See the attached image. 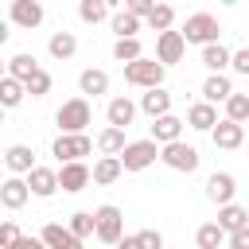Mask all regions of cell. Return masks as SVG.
<instances>
[{
  "label": "cell",
  "instance_id": "obj_33",
  "mask_svg": "<svg viewBox=\"0 0 249 249\" xmlns=\"http://www.w3.org/2000/svg\"><path fill=\"white\" fill-rule=\"evenodd\" d=\"M113 58L117 62H136V58H144V47H140V39H117L113 43Z\"/></svg>",
  "mask_w": 249,
  "mask_h": 249
},
{
  "label": "cell",
  "instance_id": "obj_24",
  "mask_svg": "<svg viewBox=\"0 0 249 249\" xmlns=\"http://www.w3.org/2000/svg\"><path fill=\"white\" fill-rule=\"evenodd\" d=\"M230 58H233V51H230V47H222V43H210V47H202V66H206L210 74H226Z\"/></svg>",
  "mask_w": 249,
  "mask_h": 249
},
{
  "label": "cell",
  "instance_id": "obj_17",
  "mask_svg": "<svg viewBox=\"0 0 249 249\" xmlns=\"http://www.w3.org/2000/svg\"><path fill=\"white\" fill-rule=\"evenodd\" d=\"M78 89H82L86 101H89V97H101V93H109V74L97 70V66H89V70L78 74Z\"/></svg>",
  "mask_w": 249,
  "mask_h": 249
},
{
  "label": "cell",
  "instance_id": "obj_47",
  "mask_svg": "<svg viewBox=\"0 0 249 249\" xmlns=\"http://www.w3.org/2000/svg\"><path fill=\"white\" fill-rule=\"evenodd\" d=\"M4 179H8V175H0V191H4Z\"/></svg>",
  "mask_w": 249,
  "mask_h": 249
},
{
  "label": "cell",
  "instance_id": "obj_31",
  "mask_svg": "<svg viewBox=\"0 0 249 249\" xmlns=\"http://www.w3.org/2000/svg\"><path fill=\"white\" fill-rule=\"evenodd\" d=\"M195 241H198V249H222V245H226V233H222L218 222H206V226H198Z\"/></svg>",
  "mask_w": 249,
  "mask_h": 249
},
{
  "label": "cell",
  "instance_id": "obj_20",
  "mask_svg": "<svg viewBox=\"0 0 249 249\" xmlns=\"http://www.w3.org/2000/svg\"><path fill=\"white\" fill-rule=\"evenodd\" d=\"M132 117H136V105H132L128 97H113V101L105 105V121H109V128H128Z\"/></svg>",
  "mask_w": 249,
  "mask_h": 249
},
{
  "label": "cell",
  "instance_id": "obj_10",
  "mask_svg": "<svg viewBox=\"0 0 249 249\" xmlns=\"http://www.w3.org/2000/svg\"><path fill=\"white\" fill-rule=\"evenodd\" d=\"M210 140H214V148L233 152V148H241V144H245V124H233V121H226V117H222V121L214 124Z\"/></svg>",
  "mask_w": 249,
  "mask_h": 249
},
{
  "label": "cell",
  "instance_id": "obj_6",
  "mask_svg": "<svg viewBox=\"0 0 249 249\" xmlns=\"http://www.w3.org/2000/svg\"><path fill=\"white\" fill-rule=\"evenodd\" d=\"M117 160H121L124 171H144V167H152V163L160 160V144H156L152 136H148V140H132Z\"/></svg>",
  "mask_w": 249,
  "mask_h": 249
},
{
  "label": "cell",
  "instance_id": "obj_39",
  "mask_svg": "<svg viewBox=\"0 0 249 249\" xmlns=\"http://www.w3.org/2000/svg\"><path fill=\"white\" fill-rule=\"evenodd\" d=\"M136 237H140V249H163V233H160V230H152V226H148V230H140Z\"/></svg>",
  "mask_w": 249,
  "mask_h": 249
},
{
  "label": "cell",
  "instance_id": "obj_35",
  "mask_svg": "<svg viewBox=\"0 0 249 249\" xmlns=\"http://www.w3.org/2000/svg\"><path fill=\"white\" fill-rule=\"evenodd\" d=\"M171 23H175V8H171V4H156L152 16H148V27L163 35V31H171Z\"/></svg>",
  "mask_w": 249,
  "mask_h": 249
},
{
  "label": "cell",
  "instance_id": "obj_44",
  "mask_svg": "<svg viewBox=\"0 0 249 249\" xmlns=\"http://www.w3.org/2000/svg\"><path fill=\"white\" fill-rule=\"evenodd\" d=\"M113 249H140V237H136V233H132V237H121Z\"/></svg>",
  "mask_w": 249,
  "mask_h": 249
},
{
  "label": "cell",
  "instance_id": "obj_42",
  "mask_svg": "<svg viewBox=\"0 0 249 249\" xmlns=\"http://www.w3.org/2000/svg\"><path fill=\"white\" fill-rule=\"evenodd\" d=\"M226 241H230V249H249V226H241V230L230 233Z\"/></svg>",
  "mask_w": 249,
  "mask_h": 249
},
{
  "label": "cell",
  "instance_id": "obj_22",
  "mask_svg": "<svg viewBox=\"0 0 249 249\" xmlns=\"http://www.w3.org/2000/svg\"><path fill=\"white\" fill-rule=\"evenodd\" d=\"M152 140L163 148V144H175V140H183V121L179 117H160V121H152Z\"/></svg>",
  "mask_w": 249,
  "mask_h": 249
},
{
  "label": "cell",
  "instance_id": "obj_46",
  "mask_svg": "<svg viewBox=\"0 0 249 249\" xmlns=\"http://www.w3.org/2000/svg\"><path fill=\"white\" fill-rule=\"evenodd\" d=\"M0 78H8V66H4V58H0Z\"/></svg>",
  "mask_w": 249,
  "mask_h": 249
},
{
  "label": "cell",
  "instance_id": "obj_18",
  "mask_svg": "<svg viewBox=\"0 0 249 249\" xmlns=\"http://www.w3.org/2000/svg\"><path fill=\"white\" fill-rule=\"evenodd\" d=\"M140 109L152 117V121H160V117H167L171 113V93L160 86V89H144L140 93Z\"/></svg>",
  "mask_w": 249,
  "mask_h": 249
},
{
  "label": "cell",
  "instance_id": "obj_37",
  "mask_svg": "<svg viewBox=\"0 0 249 249\" xmlns=\"http://www.w3.org/2000/svg\"><path fill=\"white\" fill-rule=\"evenodd\" d=\"M23 89H27L31 97H47V93H51V74H47V70H39V74H31V78L23 82Z\"/></svg>",
  "mask_w": 249,
  "mask_h": 249
},
{
  "label": "cell",
  "instance_id": "obj_19",
  "mask_svg": "<svg viewBox=\"0 0 249 249\" xmlns=\"http://www.w3.org/2000/svg\"><path fill=\"white\" fill-rule=\"evenodd\" d=\"M230 97H233V82L226 74H210L202 82V101L206 105H218V101H230Z\"/></svg>",
  "mask_w": 249,
  "mask_h": 249
},
{
  "label": "cell",
  "instance_id": "obj_8",
  "mask_svg": "<svg viewBox=\"0 0 249 249\" xmlns=\"http://www.w3.org/2000/svg\"><path fill=\"white\" fill-rule=\"evenodd\" d=\"M183 51H187V39H183V31H163V35H156V62L167 70L171 62H183Z\"/></svg>",
  "mask_w": 249,
  "mask_h": 249
},
{
  "label": "cell",
  "instance_id": "obj_12",
  "mask_svg": "<svg viewBox=\"0 0 249 249\" xmlns=\"http://www.w3.org/2000/svg\"><path fill=\"white\" fill-rule=\"evenodd\" d=\"M233 191H237V179H233L230 171H214V175L206 179V198L218 202V206H230V202H233Z\"/></svg>",
  "mask_w": 249,
  "mask_h": 249
},
{
  "label": "cell",
  "instance_id": "obj_5",
  "mask_svg": "<svg viewBox=\"0 0 249 249\" xmlns=\"http://www.w3.org/2000/svg\"><path fill=\"white\" fill-rule=\"evenodd\" d=\"M124 82L140 86V89H160L163 86V66L156 58H136V62L124 66Z\"/></svg>",
  "mask_w": 249,
  "mask_h": 249
},
{
  "label": "cell",
  "instance_id": "obj_27",
  "mask_svg": "<svg viewBox=\"0 0 249 249\" xmlns=\"http://www.w3.org/2000/svg\"><path fill=\"white\" fill-rule=\"evenodd\" d=\"M39 70H43V66H39V62H35V54H27V51H23V54H16V58H8V78H16V82H27V78H31V74H39Z\"/></svg>",
  "mask_w": 249,
  "mask_h": 249
},
{
  "label": "cell",
  "instance_id": "obj_23",
  "mask_svg": "<svg viewBox=\"0 0 249 249\" xmlns=\"http://www.w3.org/2000/svg\"><path fill=\"white\" fill-rule=\"evenodd\" d=\"M218 226H222V233L230 237V233H237L241 226H249V210H245V206H237V202L218 206Z\"/></svg>",
  "mask_w": 249,
  "mask_h": 249
},
{
  "label": "cell",
  "instance_id": "obj_29",
  "mask_svg": "<svg viewBox=\"0 0 249 249\" xmlns=\"http://www.w3.org/2000/svg\"><path fill=\"white\" fill-rule=\"evenodd\" d=\"M23 97H27L23 82H16V78H0V109H16Z\"/></svg>",
  "mask_w": 249,
  "mask_h": 249
},
{
  "label": "cell",
  "instance_id": "obj_25",
  "mask_svg": "<svg viewBox=\"0 0 249 249\" xmlns=\"http://www.w3.org/2000/svg\"><path fill=\"white\" fill-rule=\"evenodd\" d=\"M89 171H93V183H97V187H109V183H117V179H121V171H124V167H121V160H117V156H101Z\"/></svg>",
  "mask_w": 249,
  "mask_h": 249
},
{
  "label": "cell",
  "instance_id": "obj_34",
  "mask_svg": "<svg viewBox=\"0 0 249 249\" xmlns=\"http://www.w3.org/2000/svg\"><path fill=\"white\" fill-rule=\"evenodd\" d=\"M78 16H82V23H101L109 16V0H82Z\"/></svg>",
  "mask_w": 249,
  "mask_h": 249
},
{
  "label": "cell",
  "instance_id": "obj_43",
  "mask_svg": "<svg viewBox=\"0 0 249 249\" xmlns=\"http://www.w3.org/2000/svg\"><path fill=\"white\" fill-rule=\"evenodd\" d=\"M16 249H47V245H43V237H27V233H23V237L16 241Z\"/></svg>",
  "mask_w": 249,
  "mask_h": 249
},
{
  "label": "cell",
  "instance_id": "obj_45",
  "mask_svg": "<svg viewBox=\"0 0 249 249\" xmlns=\"http://www.w3.org/2000/svg\"><path fill=\"white\" fill-rule=\"evenodd\" d=\"M8 35H12V31H8V19H0V47L8 43Z\"/></svg>",
  "mask_w": 249,
  "mask_h": 249
},
{
  "label": "cell",
  "instance_id": "obj_21",
  "mask_svg": "<svg viewBox=\"0 0 249 249\" xmlns=\"http://www.w3.org/2000/svg\"><path fill=\"white\" fill-rule=\"evenodd\" d=\"M187 124H191L195 132H214V124H218V109L206 105V101H195V105L187 109Z\"/></svg>",
  "mask_w": 249,
  "mask_h": 249
},
{
  "label": "cell",
  "instance_id": "obj_41",
  "mask_svg": "<svg viewBox=\"0 0 249 249\" xmlns=\"http://www.w3.org/2000/svg\"><path fill=\"white\" fill-rule=\"evenodd\" d=\"M152 8H156L152 0H128V12H132L136 19H148V16H152Z\"/></svg>",
  "mask_w": 249,
  "mask_h": 249
},
{
  "label": "cell",
  "instance_id": "obj_26",
  "mask_svg": "<svg viewBox=\"0 0 249 249\" xmlns=\"http://www.w3.org/2000/svg\"><path fill=\"white\" fill-rule=\"evenodd\" d=\"M47 51H51V58H74V51H78V39H74V31H54L51 39H47Z\"/></svg>",
  "mask_w": 249,
  "mask_h": 249
},
{
  "label": "cell",
  "instance_id": "obj_16",
  "mask_svg": "<svg viewBox=\"0 0 249 249\" xmlns=\"http://www.w3.org/2000/svg\"><path fill=\"white\" fill-rule=\"evenodd\" d=\"M39 237H43V245H47V249H82V245H86V241H78L66 226H58V222H47Z\"/></svg>",
  "mask_w": 249,
  "mask_h": 249
},
{
  "label": "cell",
  "instance_id": "obj_7",
  "mask_svg": "<svg viewBox=\"0 0 249 249\" xmlns=\"http://www.w3.org/2000/svg\"><path fill=\"white\" fill-rule=\"evenodd\" d=\"M51 152L58 156V163H82V156H89L93 152V140L86 136V132H78V136H54V144H51Z\"/></svg>",
  "mask_w": 249,
  "mask_h": 249
},
{
  "label": "cell",
  "instance_id": "obj_14",
  "mask_svg": "<svg viewBox=\"0 0 249 249\" xmlns=\"http://www.w3.org/2000/svg\"><path fill=\"white\" fill-rule=\"evenodd\" d=\"M27 198H31L27 179L8 175V179H4V191H0V206H4V210H23V206H27Z\"/></svg>",
  "mask_w": 249,
  "mask_h": 249
},
{
  "label": "cell",
  "instance_id": "obj_48",
  "mask_svg": "<svg viewBox=\"0 0 249 249\" xmlns=\"http://www.w3.org/2000/svg\"><path fill=\"white\" fill-rule=\"evenodd\" d=\"M0 124H4V109H0Z\"/></svg>",
  "mask_w": 249,
  "mask_h": 249
},
{
  "label": "cell",
  "instance_id": "obj_28",
  "mask_svg": "<svg viewBox=\"0 0 249 249\" xmlns=\"http://www.w3.org/2000/svg\"><path fill=\"white\" fill-rule=\"evenodd\" d=\"M97 148H101V156H121V152L128 148L124 128H101V132H97Z\"/></svg>",
  "mask_w": 249,
  "mask_h": 249
},
{
  "label": "cell",
  "instance_id": "obj_4",
  "mask_svg": "<svg viewBox=\"0 0 249 249\" xmlns=\"http://www.w3.org/2000/svg\"><path fill=\"white\" fill-rule=\"evenodd\" d=\"M218 19L210 16V12H195V16H187V23H183V39L187 43H198V47H210V43H218Z\"/></svg>",
  "mask_w": 249,
  "mask_h": 249
},
{
  "label": "cell",
  "instance_id": "obj_32",
  "mask_svg": "<svg viewBox=\"0 0 249 249\" xmlns=\"http://www.w3.org/2000/svg\"><path fill=\"white\" fill-rule=\"evenodd\" d=\"M113 31H117V39H136V31H140V19L124 8V12H113Z\"/></svg>",
  "mask_w": 249,
  "mask_h": 249
},
{
  "label": "cell",
  "instance_id": "obj_9",
  "mask_svg": "<svg viewBox=\"0 0 249 249\" xmlns=\"http://www.w3.org/2000/svg\"><path fill=\"white\" fill-rule=\"evenodd\" d=\"M93 183V171L86 167V163H62L58 167V187L66 191V195H78V191H86Z\"/></svg>",
  "mask_w": 249,
  "mask_h": 249
},
{
  "label": "cell",
  "instance_id": "obj_1",
  "mask_svg": "<svg viewBox=\"0 0 249 249\" xmlns=\"http://www.w3.org/2000/svg\"><path fill=\"white\" fill-rule=\"evenodd\" d=\"M89 121H93V109H89L86 97H70V101H62L58 113H54V124H58L62 136H78V132H86Z\"/></svg>",
  "mask_w": 249,
  "mask_h": 249
},
{
  "label": "cell",
  "instance_id": "obj_36",
  "mask_svg": "<svg viewBox=\"0 0 249 249\" xmlns=\"http://www.w3.org/2000/svg\"><path fill=\"white\" fill-rule=\"evenodd\" d=\"M226 121H233V124H245L249 121V93H233L226 101Z\"/></svg>",
  "mask_w": 249,
  "mask_h": 249
},
{
  "label": "cell",
  "instance_id": "obj_2",
  "mask_svg": "<svg viewBox=\"0 0 249 249\" xmlns=\"http://www.w3.org/2000/svg\"><path fill=\"white\" fill-rule=\"evenodd\" d=\"M93 222H97V230H93V237H97V241L117 245V241L124 237V214H121V206H113V202L97 206V210H93Z\"/></svg>",
  "mask_w": 249,
  "mask_h": 249
},
{
  "label": "cell",
  "instance_id": "obj_15",
  "mask_svg": "<svg viewBox=\"0 0 249 249\" xmlns=\"http://www.w3.org/2000/svg\"><path fill=\"white\" fill-rule=\"evenodd\" d=\"M27 191H31L35 198H51V195L58 191V171H54V167H35V171L27 175Z\"/></svg>",
  "mask_w": 249,
  "mask_h": 249
},
{
  "label": "cell",
  "instance_id": "obj_40",
  "mask_svg": "<svg viewBox=\"0 0 249 249\" xmlns=\"http://www.w3.org/2000/svg\"><path fill=\"white\" fill-rule=\"evenodd\" d=\"M230 70H233V74H249V47L233 51V58H230Z\"/></svg>",
  "mask_w": 249,
  "mask_h": 249
},
{
  "label": "cell",
  "instance_id": "obj_38",
  "mask_svg": "<svg viewBox=\"0 0 249 249\" xmlns=\"http://www.w3.org/2000/svg\"><path fill=\"white\" fill-rule=\"evenodd\" d=\"M23 233H19V226L12 222V218H4L0 222V249H16V241H19Z\"/></svg>",
  "mask_w": 249,
  "mask_h": 249
},
{
  "label": "cell",
  "instance_id": "obj_30",
  "mask_svg": "<svg viewBox=\"0 0 249 249\" xmlns=\"http://www.w3.org/2000/svg\"><path fill=\"white\" fill-rule=\"evenodd\" d=\"M66 230L78 237V241H86V237H93V230H97V222H93V214L89 210H78V214H70V222H66Z\"/></svg>",
  "mask_w": 249,
  "mask_h": 249
},
{
  "label": "cell",
  "instance_id": "obj_11",
  "mask_svg": "<svg viewBox=\"0 0 249 249\" xmlns=\"http://www.w3.org/2000/svg\"><path fill=\"white\" fill-rule=\"evenodd\" d=\"M4 167L12 171V175H19V179H27L39 163H35V152L27 148V144H12L8 152H4Z\"/></svg>",
  "mask_w": 249,
  "mask_h": 249
},
{
  "label": "cell",
  "instance_id": "obj_3",
  "mask_svg": "<svg viewBox=\"0 0 249 249\" xmlns=\"http://www.w3.org/2000/svg\"><path fill=\"white\" fill-rule=\"evenodd\" d=\"M160 160L171 167V171H183V175H191V171H198V163H202V156H198V148L195 144H187V140H175V144H163L160 148Z\"/></svg>",
  "mask_w": 249,
  "mask_h": 249
},
{
  "label": "cell",
  "instance_id": "obj_13",
  "mask_svg": "<svg viewBox=\"0 0 249 249\" xmlns=\"http://www.w3.org/2000/svg\"><path fill=\"white\" fill-rule=\"evenodd\" d=\"M12 23L16 27H23V31H31V27H39L43 23V4L39 0H12Z\"/></svg>",
  "mask_w": 249,
  "mask_h": 249
}]
</instances>
